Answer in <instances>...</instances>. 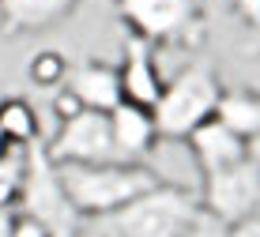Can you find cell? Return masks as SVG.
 I'll return each mask as SVG.
<instances>
[{
	"instance_id": "1",
	"label": "cell",
	"mask_w": 260,
	"mask_h": 237,
	"mask_svg": "<svg viewBox=\"0 0 260 237\" xmlns=\"http://www.w3.org/2000/svg\"><path fill=\"white\" fill-rule=\"evenodd\" d=\"M72 211L79 218H110L136 196L162 185L147 162H102V166H53Z\"/></svg>"
},
{
	"instance_id": "2",
	"label": "cell",
	"mask_w": 260,
	"mask_h": 237,
	"mask_svg": "<svg viewBox=\"0 0 260 237\" xmlns=\"http://www.w3.org/2000/svg\"><path fill=\"white\" fill-rule=\"evenodd\" d=\"M219 98H222V87H219L215 68L208 64L181 68L174 79H166L162 98L151 109L158 140H189L200 124H208L215 117Z\"/></svg>"
},
{
	"instance_id": "3",
	"label": "cell",
	"mask_w": 260,
	"mask_h": 237,
	"mask_svg": "<svg viewBox=\"0 0 260 237\" xmlns=\"http://www.w3.org/2000/svg\"><path fill=\"white\" fill-rule=\"evenodd\" d=\"M200 215V196L177 185H155L110 215V237H185Z\"/></svg>"
},
{
	"instance_id": "4",
	"label": "cell",
	"mask_w": 260,
	"mask_h": 237,
	"mask_svg": "<svg viewBox=\"0 0 260 237\" xmlns=\"http://www.w3.org/2000/svg\"><path fill=\"white\" fill-rule=\"evenodd\" d=\"M15 204H19V215L34 218L38 226H46L49 237H79L83 218L72 211L64 188L57 181V170L42 154V143L26 147V173H23V188H19Z\"/></svg>"
},
{
	"instance_id": "5",
	"label": "cell",
	"mask_w": 260,
	"mask_h": 237,
	"mask_svg": "<svg viewBox=\"0 0 260 237\" xmlns=\"http://www.w3.org/2000/svg\"><path fill=\"white\" fill-rule=\"evenodd\" d=\"M196 196H200L204 211L226 226H234L249 215H260V162L245 154V158L230 162L222 170L204 173V188Z\"/></svg>"
},
{
	"instance_id": "6",
	"label": "cell",
	"mask_w": 260,
	"mask_h": 237,
	"mask_svg": "<svg viewBox=\"0 0 260 237\" xmlns=\"http://www.w3.org/2000/svg\"><path fill=\"white\" fill-rule=\"evenodd\" d=\"M49 166H102V162H121L110 136V117L83 109L72 121L57 124V136L42 147Z\"/></svg>"
},
{
	"instance_id": "7",
	"label": "cell",
	"mask_w": 260,
	"mask_h": 237,
	"mask_svg": "<svg viewBox=\"0 0 260 237\" xmlns=\"http://www.w3.org/2000/svg\"><path fill=\"white\" fill-rule=\"evenodd\" d=\"M117 12L128 23L132 38L147 45L189 42L200 26L196 0H117Z\"/></svg>"
},
{
	"instance_id": "8",
	"label": "cell",
	"mask_w": 260,
	"mask_h": 237,
	"mask_svg": "<svg viewBox=\"0 0 260 237\" xmlns=\"http://www.w3.org/2000/svg\"><path fill=\"white\" fill-rule=\"evenodd\" d=\"M117 83H121V102L140 106V109H155V102L162 98V87H166L151 45L132 38V34L124 42V60L117 68Z\"/></svg>"
},
{
	"instance_id": "9",
	"label": "cell",
	"mask_w": 260,
	"mask_h": 237,
	"mask_svg": "<svg viewBox=\"0 0 260 237\" xmlns=\"http://www.w3.org/2000/svg\"><path fill=\"white\" fill-rule=\"evenodd\" d=\"M106 117H110V136H113V147H117L121 162H143L147 151L158 143V128H155L151 109L117 102Z\"/></svg>"
},
{
	"instance_id": "10",
	"label": "cell",
	"mask_w": 260,
	"mask_h": 237,
	"mask_svg": "<svg viewBox=\"0 0 260 237\" xmlns=\"http://www.w3.org/2000/svg\"><path fill=\"white\" fill-rule=\"evenodd\" d=\"M64 90H68V94L76 98L83 109H94V113H110V109L121 102L117 68L98 64V60H83V64L68 68Z\"/></svg>"
},
{
	"instance_id": "11",
	"label": "cell",
	"mask_w": 260,
	"mask_h": 237,
	"mask_svg": "<svg viewBox=\"0 0 260 237\" xmlns=\"http://www.w3.org/2000/svg\"><path fill=\"white\" fill-rule=\"evenodd\" d=\"M79 0H0V34H34L76 12Z\"/></svg>"
},
{
	"instance_id": "12",
	"label": "cell",
	"mask_w": 260,
	"mask_h": 237,
	"mask_svg": "<svg viewBox=\"0 0 260 237\" xmlns=\"http://www.w3.org/2000/svg\"><path fill=\"white\" fill-rule=\"evenodd\" d=\"M185 143H189V151H192L200 173L222 170V166H230V162H238V158H245V154H249V143L238 140L234 132H226L215 117H211L208 124H200V128H196Z\"/></svg>"
},
{
	"instance_id": "13",
	"label": "cell",
	"mask_w": 260,
	"mask_h": 237,
	"mask_svg": "<svg viewBox=\"0 0 260 237\" xmlns=\"http://www.w3.org/2000/svg\"><path fill=\"white\" fill-rule=\"evenodd\" d=\"M215 121L238 140H256L260 136V94L253 90H222L219 106H215Z\"/></svg>"
},
{
	"instance_id": "14",
	"label": "cell",
	"mask_w": 260,
	"mask_h": 237,
	"mask_svg": "<svg viewBox=\"0 0 260 237\" xmlns=\"http://www.w3.org/2000/svg\"><path fill=\"white\" fill-rule=\"evenodd\" d=\"M0 136L12 147L38 143V117H34L30 102H23V98H4L0 102Z\"/></svg>"
},
{
	"instance_id": "15",
	"label": "cell",
	"mask_w": 260,
	"mask_h": 237,
	"mask_svg": "<svg viewBox=\"0 0 260 237\" xmlns=\"http://www.w3.org/2000/svg\"><path fill=\"white\" fill-rule=\"evenodd\" d=\"M23 173H26V147H12L8 154H0V211H12L23 188Z\"/></svg>"
},
{
	"instance_id": "16",
	"label": "cell",
	"mask_w": 260,
	"mask_h": 237,
	"mask_svg": "<svg viewBox=\"0 0 260 237\" xmlns=\"http://www.w3.org/2000/svg\"><path fill=\"white\" fill-rule=\"evenodd\" d=\"M26 76H30V83H34V87H42V90H49V87H64V79H68V60L60 57L57 49H42L38 57L26 64Z\"/></svg>"
},
{
	"instance_id": "17",
	"label": "cell",
	"mask_w": 260,
	"mask_h": 237,
	"mask_svg": "<svg viewBox=\"0 0 260 237\" xmlns=\"http://www.w3.org/2000/svg\"><path fill=\"white\" fill-rule=\"evenodd\" d=\"M226 230H230L226 222H219L215 215H208L200 207V215L192 218V226H189V233H185V237H226Z\"/></svg>"
},
{
	"instance_id": "18",
	"label": "cell",
	"mask_w": 260,
	"mask_h": 237,
	"mask_svg": "<svg viewBox=\"0 0 260 237\" xmlns=\"http://www.w3.org/2000/svg\"><path fill=\"white\" fill-rule=\"evenodd\" d=\"M8 237H49V230H46V226H38L34 218H26V215L15 211L12 215V226H8Z\"/></svg>"
},
{
	"instance_id": "19",
	"label": "cell",
	"mask_w": 260,
	"mask_h": 237,
	"mask_svg": "<svg viewBox=\"0 0 260 237\" xmlns=\"http://www.w3.org/2000/svg\"><path fill=\"white\" fill-rule=\"evenodd\" d=\"M53 113H57V124H64V121H72V117H76V113H83V106H79L76 98H72L68 90L60 87V94L53 98Z\"/></svg>"
},
{
	"instance_id": "20",
	"label": "cell",
	"mask_w": 260,
	"mask_h": 237,
	"mask_svg": "<svg viewBox=\"0 0 260 237\" xmlns=\"http://www.w3.org/2000/svg\"><path fill=\"white\" fill-rule=\"evenodd\" d=\"M226 237H260V215H249L226 230Z\"/></svg>"
},
{
	"instance_id": "21",
	"label": "cell",
	"mask_w": 260,
	"mask_h": 237,
	"mask_svg": "<svg viewBox=\"0 0 260 237\" xmlns=\"http://www.w3.org/2000/svg\"><path fill=\"white\" fill-rule=\"evenodd\" d=\"M234 8H238L241 15H245V23L260 26V0H234Z\"/></svg>"
},
{
	"instance_id": "22",
	"label": "cell",
	"mask_w": 260,
	"mask_h": 237,
	"mask_svg": "<svg viewBox=\"0 0 260 237\" xmlns=\"http://www.w3.org/2000/svg\"><path fill=\"white\" fill-rule=\"evenodd\" d=\"M8 226H12V211H0V237H8Z\"/></svg>"
},
{
	"instance_id": "23",
	"label": "cell",
	"mask_w": 260,
	"mask_h": 237,
	"mask_svg": "<svg viewBox=\"0 0 260 237\" xmlns=\"http://www.w3.org/2000/svg\"><path fill=\"white\" fill-rule=\"evenodd\" d=\"M249 158L260 162V136H256V140H249Z\"/></svg>"
},
{
	"instance_id": "24",
	"label": "cell",
	"mask_w": 260,
	"mask_h": 237,
	"mask_svg": "<svg viewBox=\"0 0 260 237\" xmlns=\"http://www.w3.org/2000/svg\"><path fill=\"white\" fill-rule=\"evenodd\" d=\"M8 151H12V143H8L4 136H0V154H8Z\"/></svg>"
},
{
	"instance_id": "25",
	"label": "cell",
	"mask_w": 260,
	"mask_h": 237,
	"mask_svg": "<svg viewBox=\"0 0 260 237\" xmlns=\"http://www.w3.org/2000/svg\"><path fill=\"white\" fill-rule=\"evenodd\" d=\"M106 237H110V233H106Z\"/></svg>"
}]
</instances>
